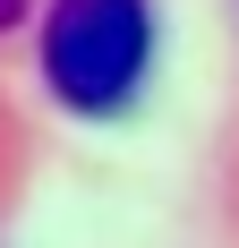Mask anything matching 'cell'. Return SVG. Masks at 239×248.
<instances>
[{"mask_svg":"<svg viewBox=\"0 0 239 248\" xmlns=\"http://www.w3.org/2000/svg\"><path fill=\"white\" fill-rule=\"evenodd\" d=\"M154 60L145 0H51L43 17V77L69 111H120Z\"/></svg>","mask_w":239,"mask_h":248,"instance_id":"1","label":"cell"},{"mask_svg":"<svg viewBox=\"0 0 239 248\" xmlns=\"http://www.w3.org/2000/svg\"><path fill=\"white\" fill-rule=\"evenodd\" d=\"M17 17H26V0H0V26H17Z\"/></svg>","mask_w":239,"mask_h":248,"instance_id":"2","label":"cell"}]
</instances>
